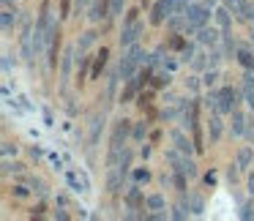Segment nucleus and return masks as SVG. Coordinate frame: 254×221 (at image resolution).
I'll return each instance as SVG.
<instances>
[{
    "instance_id": "13",
    "label": "nucleus",
    "mask_w": 254,
    "mask_h": 221,
    "mask_svg": "<svg viewBox=\"0 0 254 221\" xmlns=\"http://www.w3.org/2000/svg\"><path fill=\"white\" fill-rule=\"evenodd\" d=\"M172 139H175V150H181L183 156H191L194 150H197V148H194V142H191V139H186V134H183V131H172Z\"/></svg>"
},
{
    "instance_id": "7",
    "label": "nucleus",
    "mask_w": 254,
    "mask_h": 221,
    "mask_svg": "<svg viewBox=\"0 0 254 221\" xmlns=\"http://www.w3.org/2000/svg\"><path fill=\"white\" fill-rule=\"evenodd\" d=\"M142 33H145V25L139 22V19H137V22H126V25H123V30H121V47L137 44Z\"/></svg>"
},
{
    "instance_id": "47",
    "label": "nucleus",
    "mask_w": 254,
    "mask_h": 221,
    "mask_svg": "<svg viewBox=\"0 0 254 221\" xmlns=\"http://www.w3.org/2000/svg\"><path fill=\"white\" fill-rule=\"evenodd\" d=\"M246 186H249V194H252V197H254V172H252V175H249Z\"/></svg>"
},
{
    "instance_id": "20",
    "label": "nucleus",
    "mask_w": 254,
    "mask_h": 221,
    "mask_svg": "<svg viewBox=\"0 0 254 221\" xmlns=\"http://www.w3.org/2000/svg\"><path fill=\"white\" fill-rule=\"evenodd\" d=\"M74 52H77V47H66V52H63V57H61V71H63V77H68V71H71V57H74Z\"/></svg>"
},
{
    "instance_id": "50",
    "label": "nucleus",
    "mask_w": 254,
    "mask_h": 221,
    "mask_svg": "<svg viewBox=\"0 0 254 221\" xmlns=\"http://www.w3.org/2000/svg\"><path fill=\"white\" fill-rule=\"evenodd\" d=\"M205 183H208V186H213V183H216V175H213V172H208V175H205Z\"/></svg>"
},
{
    "instance_id": "36",
    "label": "nucleus",
    "mask_w": 254,
    "mask_h": 221,
    "mask_svg": "<svg viewBox=\"0 0 254 221\" xmlns=\"http://www.w3.org/2000/svg\"><path fill=\"white\" fill-rule=\"evenodd\" d=\"M61 17H71V0H61Z\"/></svg>"
},
{
    "instance_id": "41",
    "label": "nucleus",
    "mask_w": 254,
    "mask_h": 221,
    "mask_svg": "<svg viewBox=\"0 0 254 221\" xmlns=\"http://www.w3.org/2000/svg\"><path fill=\"white\" fill-rule=\"evenodd\" d=\"M11 153H17V145H11V142H3V159H8Z\"/></svg>"
},
{
    "instance_id": "9",
    "label": "nucleus",
    "mask_w": 254,
    "mask_h": 221,
    "mask_svg": "<svg viewBox=\"0 0 254 221\" xmlns=\"http://www.w3.org/2000/svg\"><path fill=\"white\" fill-rule=\"evenodd\" d=\"M221 131H224V123H221V112L216 110L213 115H210V120H208V139H210V145H216L221 139Z\"/></svg>"
},
{
    "instance_id": "29",
    "label": "nucleus",
    "mask_w": 254,
    "mask_h": 221,
    "mask_svg": "<svg viewBox=\"0 0 254 221\" xmlns=\"http://www.w3.org/2000/svg\"><path fill=\"white\" fill-rule=\"evenodd\" d=\"M123 3H126V0H110V19H115L118 14L123 11Z\"/></svg>"
},
{
    "instance_id": "24",
    "label": "nucleus",
    "mask_w": 254,
    "mask_h": 221,
    "mask_svg": "<svg viewBox=\"0 0 254 221\" xmlns=\"http://www.w3.org/2000/svg\"><path fill=\"white\" fill-rule=\"evenodd\" d=\"M90 60H93V57H82V66H79V71H77V82L79 85L88 82V66H90Z\"/></svg>"
},
{
    "instance_id": "35",
    "label": "nucleus",
    "mask_w": 254,
    "mask_h": 221,
    "mask_svg": "<svg viewBox=\"0 0 254 221\" xmlns=\"http://www.w3.org/2000/svg\"><path fill=\"white\" fill-rule=\"evenodd\" d=\"M145 131H148V123H137V126H134V139H142L145 137Z\"/></svg>"
},
{
    "instance_id": "37",
    "label": "nucleus",
    "mask_w": 254,
    "mask_h": 221,
    "mask_svg": "<svg viewBox=\"0 0 254 221\" xmlns=\"http://www.w3.org/2000/svg\"><path fill=\"white\" fill-rule=\"evenodd\" d=\"M150 96H153V93H150V90H148V93H139V99H137V104H139V110H145V107H148V104H150Z\"/></svg>"
},
{
    "instance_id": "30",
    "label": "nucleus",
    "mask_w": 254,
    "mask_h": 221,
    "mask_svg": "<svg viewBox=\"0 0 254 221\" xmlns=\"http://www.w3.org/2000/svg\"><path fill=\"white\" fill-rule=\"evenodd\" d=\"M170 219H189V210H186V205H175L172 208V213H170Z\"/></svg>"
},
{
    "instance_id": "32",
    "label": "nucleus",
    "mask_w": 254,
    "mask_h": 221,
    "mask_svg": "<svg viewBox=\"0 0 254 221\" xmlns=\"http://www.w3.org/2000/svg\"><path fill=\"white\" fill-rule=\"evenodd\" d=\"M134 180H137V183H148L150 180V172L139 166V169H134Z\"/></svg>"
},
{
    "instance_id": "31",
    "label": "nucleus",
    "mask_w": 254,
    "mask_h": 221,
    "mask_svg": "<svg viewBox=\"0 0 254 221\" xmlns=\"http://www.w3.org/2000/svg\"><path fill=\"white\" fill-rule=\"evenodd\" d=\"M22 172V164H19V161H11V159H6L3 161V172Z\"/></svg>"
},
{
    "instance_id": "43",
    "label": "nucleus",
    "mask_w": 254,
    "mask_h": 221,
    "mask_svg": "<svg viewBox=\"0 0 254 221\" xmlns=\"http://www.w3.org/2000/svg\"><path fill=\"white\" fill-rule=\"evenodd\" d=\"M216 77H219V71H208V74H205V79H202V82H205V85H208V88H210V85L216 82Z\"/></svg>"
},
{
    "instance_id": "2",
    "label": "nucleus",
    "mask_w": 254,
    "mask_h": 221,
    "mask_svg": "<svg viewBox=\"0 0 254 221\" xmlns=\"http://www.w3.org/2000/svg\"><path fill=\"white\" fill-rule=\"evenodd\" d=\"M208 19H210V6L208 3H189V8H186V33H197L199 28H205L208 25Z\"/></svg>"
},
{
    "instance_id": "6",
    "label": "nucleus",
    "mask_w": 254,
    "mask_h": 221,
    "mask_svg": "<svg viewBox=\"0 0 254 221\" xmlns=\"http://www.w3.org/2000/svg\"><path fill=\"white\" fill-rule=\"evenodd\" d=\"M61 25L58 22H50V52H47V66L55 71L58 68V60H61Z\"/></svg>"
},
{
    "instance_id": "52",
    "label": "nucleus",
    "mask_w": 254,
    "mask_h": 221,
    "mask_svg": "<svg viewBox=\"0 0 254 221\" xmlns=\"http://www.w3.org/2000/svg\"><path fill=\"white\" fill-rule=\"evenodd\" d=\"M139 153H142V159H148V156H150V145H142V150H139Z\"/></svg>"
},
{
    "instance_id": "42",
    "label": "nucleus",
    "mask_w": 254,
    "mask_h": 221,
    "mask_svg": "<svg viewBox=\"0 0 254 221\" xmlns=\"http://www.w3.org/2000/svg\"><path fill=\"white\" fill-rule=\"evenodd\" d=\"M137 19H139V11H137V8H131V11L126 14V19H123V25H126V22H137Z\"/></svg>"
},
{
    "instance_id": "40",
    "label": "nucleus",
    "mask_w": 254,
    "mask_h": 221,
    "mask_svg": "<svg viewBox=\"0 0 254 221\" xmlns=\"http://www.w3.org/2000/svg\"><path fill=\"white\" fill-rule=\"evenodd\" d=\"M3 71L11 74V52H3Z\"/></svg>"
},
{
    "instance_id": "21",
    "label": "nucleus",
    "mask_w": 254,
    "mask_h": 221,
    "mask_svg": "<svg viewBox=\"0 0 254 221\" xmlns=\"http://www.w3.org/2000/svg\"><path fill=\"white\" fill-rule=\"evenodd\" d=\"M243 123H246V115H243V112H232V134H235V137H241L243 134Z\"/></svg>"
},
{
    "instance_id": "4",
    "label": "nucleus",
    "mask_w": 254,
    "mask_h": 221,
    "mask_svg": "<svg viewBox=\"0 0 254 221\" xmlns=\"http://www.w3.org/2000/svg\"><path fill=\"white\" fill-rule=\"evenodd\" d=\"M216 107H219L221 115H232L238 107V90L232 88V85H221L219 90H216Z\"/></svg>"
},
{
    "instance_id": "22",
    "label": "nucleus",
    "mask_w": 254,
    "mask_h": 221,
    "mask_svg": "<svg viewBox=\"0 0 254 221\" xmlns=\"http://www.w3.org/2000/svg\"><path fill=\"white\" fill-rule=\"evenodd\" d=\"M93 41H96V33H93V30H88V33H85L82 39L77 41V52H79V55H85V50H88Z\"/></svg>"
},
{
    "instance_id": "28",
    "label": "nucleus",
    "mask_w": 254,
    "mask_h": 221,
    "mask_svg": "<svg viewBox=\"0 0 254 221\" xmlns=\"http://www.w3.org/2000/svg\"><path fill=\"white\" fill-rule=\"evenodd\" d=\"M164 85H170V74H161V77H150V88H153V90L164 88Z\"/></svg>"
},
{
    "instance_id": "18",
    "label": "nucleus",
    "mask_w": 254,
    "mask_h": 221,
    "mask_svg": "<svg viewBox=\"0 0 254 221\" xmlns=\"http://www.w3.org/2000/svg\"><path fill=\"white\" fill-rule=\"evenodd\" d=\"M235 60L241 63L243 68H254V52L252 50H246V47H238V52H235Z\"/></svg>"
},
{
    "instance_id": "45",
    "label": "nucleus",
    "mask_w": 254,
    "mask_h": 221,
    "mask_svg": "<svg viewBox=\"0 0 254 221\" xmlns=\"http://www.w3.org/2000/svg\"><path fill=\"white\" fill-rule=\"evenodd\" d=\"M11 194H14V197H28V188H25V186H14Z\"/></svg>"
},
{
    "instance_id": "34",
    "label": "nucleus",
    "mask_w": 254,
    "mask_h": 221,
    "mask_svg": "<svg viewBox=\"0 0 254 221\" xmlns=\"http://www.w3.org/2000/svg\"><path fill=\"white\" fill-rule=\"evenodd\" d=\"M189 202H191V208H189V210H194V216L202 213V199H199V197H189Z\"/></svg>"
},
{
    "instance_id": "5",
    "label": "nucleus",
    "mask_w": 254,
    "mask_h": 221,
    "mask_svg": "<svg viewBox=\"0 0 254 221\" xmlns=\"http://www.w3.org/2000/svg\"><path fill=\"white\" fill-rule=\"evenodd\" d=\"M175 11V0H153L150 6V25H164Z\"/></svg>"
},
{
    "instance_id": "44",
    "label": "nucleus",
    "mask_w": 254,
    "mask_h": 221,
    "mask_svg": "<svg viewBox=\"0 0 254 221\" xmlns=\"http://www.w3.org/2000/svg\"><path fill=\"white\" fill-rule=\"evenodd\" d=\"M246 104H249V110H254V90L246 85Z\"/></svg>"
},
{
    "instance_id": "46",
    "label": "nucleus",
    "mask_w": 254,
    "mask_h": 221,
    "mask_svg": "<svg viewBox=\"0 0 254 221\" xmlns=\"http://www.w3.org/2000/svg\"><path fill=\"white\" fill-rule=\"evenodd\" d=\"M85 3H88V0H74V11H77L74 17H79V11H82V6H85Z\"/></svg>"
},
{
    "instance_id": "8",
    "label": "nucleus",
    "mask_w": 254,
    "mask_h": 221,
    "mask_svg": "<svg viewBox=\"0 0 254 221\" xmlns=\"http://www.w3.org/2000/svg\"><path fill=\"white\" fill-rule=\"evenodd\" d=\"M126 208H128V213H126V219H134V210L137 208H145V197H142V191H139V186L134 183V186H128V191H126Z\"/></svg>"
},
{
    "instance_id": "23",
    "label": "nucleus",
    "mask_w": 254,
    "mask_h": 221,
    "mask_svg": "<svg viewBox=\"0 0 254 221\" xmlns=\"http://www.w3.org/2000/svg\"><path fill=\"white\" fill-rule=\"evenodd\" d=\"M186 177H189L186 172H172V183H175V188H178L181 194H186V191H189V188H186V186H189Z\"/></svg>"
},
{
    "instance_id": "27",
    "label": "nucleus",
    "mask_w": 254,
    "mask_h": 221,
    "mask_svg": "<svg viewBox=\"0 0 254 221\" xmlns=\"http://www.w3.org/2000/svg\"><path fill=\"white\" fill-rule=\"evenodd\" d=\"M224 6L230 8V11L235 14L238 19H241V11H243V0H224Z\"/></svg>"
},
{
    "instance_id": "10",
    "label": "nucleus",
    "mask_w": 254,
    "mask_h": 221,
    "mask_svg": "<svg viewBox=\"0 0 254 221\" xmlns=\"http://www.w3.org/2000/svg\"><path fill=\"white\" fill-rule=\"evenodd\" d=\"M107 60H110V47H101L93 57V68H90V79H99L101 71L107 68Z\"/></svg>"
},
{
    "instance_id": "3",
    "label": "nucleus",
    "mask_w": 254,
    "mask_h": 221,
    "mask_svg": "<svg viewBox=\"0 0 254 221\" xmlns=\"http://www.w3.org/2000/svg\"><path fill=\"white\" fill-rule=\"evenodd\" d=\"M142 57H145V52H142V47H139V44L126 47V55L121 57V66H118L121 77H123V79H131L134 74H137V66L142 63Z\"/></svg>"
},
{
    "instance_id": "51",
    "label": "nucleus",
    "mask_w": 254,
    "mask_h": 221,
    "mask_svg": "<svg viewBox=\"0 0 254 221\" xmlns=\"http://www.w3.org/2000/svg\"><path fill=\"white\" fill-rule=\"evenodd\" d=\"M164 66H167V71H175L178 63H175V60H164Z\"/></svg>"
},
{
    "instance_id": "16",
    "label": "nucleus",
    "mask_w": 254,
    "mask_h": 221,
    "mask_svg": "<svg viewBox=\"0 0 254 221\" xmlns=\"http://www.w3.org/2000/svg\"><path fill=\"white\" fill-rule=\"evenodd\" d=\"M216 25H219L224 33H230V28H232V14H230V8H227V6L216 8Z\"/></svg>"
},
{
    "instance_id": "26",
    "label": "nucleus",
    "mask_w": 254,
    "mask_h": 221,
    "mask_svg": "<svg viewBox=\"0 0 254 221\" xmlns=\"http://www.w3.org/2000/svg\"><path fill=\"white\" fill-rule=\"evenodd\" d=\"M66 180H68V186H71V191H77V194H82V191H85V183H79L74 172H68V175H66Z\"/></svg>"
},
{
    "instance_id": "12",
    "label": "nucleus",
    "mask_w": 254,
    "mask_h": 221,
    "mask_svg": "<svg viewBox=\"0 0 254 221\" xmlns=\"http://www.w3.org/2000/svg\"><path fill=\"white\" fill-rule=\"evenodd\" d=\"M219 30L216 28H208V25H205V28H199L197 30V41L199 44H210V47H219Z\"/></svg>"
},
{
    "instance_id": "25",
    "label": "nucleus",
    "mask_w": 254,
    "mask_h": 221,
    "mask_svg": "<svg viewBox=\"0 0 254 221\" xmlns=\"http://www.w3.org/2000/svg\"><path fill=\"white\" fill-rule=\"evenodd\" d=\"M167 47H170V50H175V52H186V50H189L186 39H181V36H172L170 44H167Z\"/></svg>"
},
{
    "instance_id": "14",
    "label": "nucleus",
    "mask_w": 254,
    "mask_h": 221,
    "mask_svg": "<svg viewBox=\"0 0 254 221\" xmlns=\"http://www.w3.org/2000/svg\"><path fill=\"white\" fill-rule=\"evenodd\" d=\"M139 90H142V82H139V77L126 79V88H123V93H121V101H123V104H126V101H131L134 96H139Z\"/></svg>"
},
{
    "instance_id": "38",
    "label": "nucleus",
    "mask_w": 254,
    "mask_h": 221,
    "mask_svg": "<svg viewBox=\"0 0 254 221\" xmlns=\"http://www.w3.org/2000/svg\"><path fill=\"white\" fill-rule=\"evenodd\" d=\"M241 219H254V210H252V205H241Z\"/></svg>"
},
{
    "instance_id": "33",
    "label": "nucleus",
    "mask_w": 254,
    "mask_h": 221,
    "mask_svg": "<svg viewBox=\"0 0 254 221\" xmlns=\"http://www.w3.org/2000/svg\"><path fill=\"white\" fill-rule=\"evenodd\" d=\"M238 169H241V166H238V161L227 166V180H230V183H235V180H238Z\"/></svg>"
},
{
    "instance_id": "17",
    "label": "nucleus",
    "mask_w": 254,
    "mask_h": 221,
    "mask_svg": "<svg viewBox=\"0 0 254 221\" xmlns=\"http://www.w3.org/2000/svg\"><path fill=\"white\" fill-rule=\"evenodd\" d=\"M252 161H254V148L252 145H243V148L238 150V166H241V169H249Z\"/></svg>"
},
{
    "instance_id": "53",
    "label": "nucleus",
    "mask_w": 254,
    "mask_h": 221,
    "mask_svg": "<svg viewBox=\"0 0 254 221\" xmlns=\"http://www.w3.org/2000/svg\"><path fill=\"white\" fill-rule=\"evenodd\" d=\"M252 44H254V30H252Z\"/></svg>"
},
{
    "instance_id": "11",
    "label": "nucleus",
    "mask_w": 254,
    "mask_h": 221,
    "mask_svg": "<svg viewBox=\"0 0 254 221\" xmlns=\"http://www.w3.org/2000/svg\"><path fill=\"white\" fill-rule=\"evenodd\" d=\"M110 0H93L90 6V22H99V19H110Z\"/></svg>"
},
{
    "instance_id": "1",
    "label": "nucleus",
    "mask_w": 254,
    "mask_h": 221,
    "mask_svg": "<svg viewBox=\"0 0 254 221\" xmlns=\"http://www.w3.org/2000/svg\"><path fill=\"white\" fill-rule=\"evenodd\" d=\"M128 134H131V120H126V117L115 120L112 134H110V156H107V166H118V164H121L123 153H126Z\"/></svg>"
},
{
    "instance_id": "15",
    "label": "nucleus",
    "mask_w": 254,
    "mask_h": 221,
    "mask_svg": "<svg viewBox=\"0 0 254 221\" xmlns=\"http://www.w3.org/2000/svg\"><path fill=\"white\" fill-rule=\"evenodd\" d=\"M145 210L161 213V210H167V199L161 197V194H148V197H145Z\"/></svg>"
},
{
    "instance_id": "39",
    "label": "nucleus",
    "mask_w": 254,
    "mask_h": 221,
    "mask_svg": "<svg viewBox=\"0 0 254 221\" xmlns=\"http://www.w3.org/2000/svg\"><path fill=\"white\" fill-rule=\"evenodd\" d=\"M183 172H186L189 177H194V175H197V164H194L191 159H186V169H183Z\"/></svg>"
},
{
    "instance_id": "49",
    "label": "nucleus",
    "mask_w": 254,
    "mask_h": 221,
    "mask_svg": "<svg viewBox=\"0 0 254 221\" xmlns=\"http://www.w3.org/2000/svg\"><path fill=\"white\" fill-rule=\"evenodd\" d=\"M159 139H161V131H159V128H156V131H150V142H159Z\"/></svg>"
},
{
    "instance_id": "48",
    "label": "nucleus",
    "mask_w": 254,
    "mask_h": 221,
    "mask_svg": "<svg viewBox=\"0 0 254 221\" xmlns=\"http://www.w3.org/2000/svg\"><path fill=\"white\" fill-rule=\"evenodd\" d=\"M197 85H199V82H197V77H191V79L186 82V88H189V90H197Z\"/></svg>"
},
{
    "instance_id": "19",
    "label": "nucleus",
    "mask_w": 254,
    "mask_h": 221,
    "mask_svg": "<svg viewBox=\"0 0 254 221\" xmlns=\"http://www.w3.org/2000/svg\"><path fill=\"white\" fill-rule=\"evenodd\" d=\"M0 22H3V30H6V33H11V28L17 25V11H11V6H3Z\"/></svg>"
}]
</instances>
